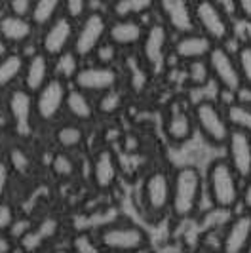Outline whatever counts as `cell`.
Instances as JSON below:
<instances>
[{
	"label": "cell",
	"mask_w": 251,
	"mask_h": 253,
	"mask_svg": "<svg viewBox=\"0 0 251 253\" xmlns=\"http://www.w3.org/2000/svg\"><path fill=\"white\" fill-rule=\"evenodd\" d=\"M17 219L19 217H17L15 208L6 198H2V202H0V232H8Z\"/></svg>",
	"instance_id": "cell-38"
},
{
	"label": "cell",
	"mask_w": 251,
	"mask_h": 253,
	"mask_svg": "<svg viewBox=\"0 0 251 253\" xmlns=\"http://www.w3.org/2000/svg\"><path fill=\"white\" fill-rule=\"evenodd\" d=\"M111 25V13L101 10H89L80 21H76V35L73 50L84 61L95 55L103 42H107V33Z\"/></svg>",
	"instance_id": "cell-4"
},
{
	"label": "cell",
	"mask_w": 251,
	"mask_h": 253,
	"mask_svg": "<svg viewBox=\"0 0 251 253\" xmlns=\"http://www.w3.org/2000/svg\"><path fill=\"white\" fill-rule=\"evenodd\" d=\"M37 33V25L31 17H21L6 12L0 17V38L8 46H23Z\"/></svg>",
	"instance_id": "cell-22"
},
{
	"label": "cell",
	"mask_w": 251,
	"mask_h": 253,
	"mask_svg": "<svg viewBox=\"0 0 251 253\" xmlns=\"http://www.w3.org/2000/svg\"><path fill=\"white\" fill-rule=\"evenodd\" d=\"M194 129H196V124H194L192 111L187 113L185 109H179V107L167 111L166 120H164V131L171 143H175V145L187 143L192 137Z\"/></svg>",
	"instance_id": "cell-24"
},
{
	"label": "cell",
	"mask_w": 251,
	"mask_h": 253,
	"mask_svg": "<svg viewBox=\"0 0 251 253\" xmlns=\"http://www.w3.org/2000/svg\"><path fill=\"white\" fill-rule=\"evenodd\" d=\"M65 114L78 124H91L97 116V107H95V97L89 95L82 89L71 86L65 101Z\"/></svg>",
	"instance_id": "cell-23"
},
{
	"label": "cell",
	"mask_w": 251,
	"mask_h": 253,
	"mask_svg": "<svg viewBox=\"0 0 251 253\" xmlns=\"http://www.w3.org/2000/svg\"><path fill=\"white\" fill-rule=\"evenodd\" d=\"M10 171H12V168L8 166L6 158H2V162H0V190H2V194H4V190H6V187H8L6 183H8Z\"/></svg>",
	"instance_id": "cell-43"
},
{
	"label": "cell",
	"mask_w": 251,
	"mask_h": 253,
	"mask_svg": "<svg viewBox=\"0 0 251 253\" xmlns=\"http://www.w3.org/2000/svg\"><path fill=\"white\" fill-rule=\"evenodd\" d=\"M208 63L211 69V78L221 89L228 93H238L244 88L242 75H240L236 53L226 48V44H217L211 53L208 55Z\"/></svg>",
	"instance_id": "cell-11"
},
{
	"label": "cell",
	"mask_w": 251,
	"mask_h": 253,
	"mask_svg": "<svg viewBox=\"0 0 251 253\" xmlns=\"http://www.w3.org/2000/svg\"><path fill=\"white\" fill-rule=\"evenodd\" d=\"M6 162L12 168L13 173H19V175H27V173L31 171V168H33V158H31V154H29L23 147H19V145L8 149Z\"/></svg>",
	"instance_id": "cell-35"
},
{
	"label": "cell",
	"mask_w": 251,
	"mask_h": 253,
	"mask_svg": "<svg viewBox=\"0 0 251 253\" xmlns=\"http://www.w3.org/2000/svg\"><path fill=\"white\" fill-rule=\"evenodd\" d=\"M156 8V0H116L109 6L111 17L118 19H139Z\"/></svg>",
	"instance_id": "cell-27"
},
{
	"label": "cell",
	"mask_w": 251,
	"mask_h": 253,
	"mask_svg": "<svg viewBox=\"0 0 251 253\" xmlns=\"http://www.w3.org/2000/svg\"><path fill=\"white\" fill-rule=\"evenodd\" d=\"M118 48L113 46L109 40L107 42H103L99 46V50L95 51V55H93V61H97V63H103V65H114L116 63V59H118Z\"/></svg>",
	"instance_id": "cell-39"
},
{
	"label": "cell",
	"mask_w": 251,
	"mask_h": 253,
	"mask_svg": "<svg viewBox=\"0 0 251 253\" xmlns=\"http://www.w3.org/2000/svg\"><path fill=\"white\" fill-rule=\"evenodd\" d=\"M187 65V82L192 88H204L209 84L211 78V69L208 59H198V61H190Z\"/></svg>",
	"instance_id": "cell-34"
},
{
	"label": "cell",
	"mask_w": 251,
	"mask_h": 253,
	"mask_svg": "<svg viewBox=\"0 0 251 253\" xmlns=\"http://www.w3.org/2000/svg\"><path fill=\"white\" fill-rule=\"evenodd\" d=\"M171 190H173L171 175L162 168L152 169L143 179V187H141V200L145 204V210L151 215H164L166 211H169Z\"/></svg>",
	"instance_id": "cell-10"
},
{
	"label": "cell",
	"mask_w": 251,
	"mask_h": 253,
	"mask_svg": "<svg viewBox=\"0 0 251 253\" xmlns=\"http://www.w3.org/2000/svg\"><path fill=\"white\" fill-rule=\"evenodd\" d=\"M76 35V21L71 19L69 15L61 13L59 17H55L50 25L42 29L40 35V48L46 55H50L51 59H57L61 53L73 48Z\"/></svg>",
	"instance_id": "cell-13"
},
{
	"label": "cell",
	"mask_w": 251,
	"mask_h": 253,
	"mask_svg": "<svg viewBox=\"0 0 251 253\" xmlns=\"http://www.w3.org/2000/svg\"><path fill=\"white\" fill-rule=\"evenodd\" d=\"M131 253H156V250L152 248L151 244H147V246H141V248H137L135 252H131Z\"/></svg>",
	"instance_id": "cell-46"
},
{
	"label": "cell",
	"mask_w": 251,
	"mask_h": 253,
	"mask_svg": "<svg viewBox=\"0 0 251 253\" xmlns=\"http://www.w3.org/2000/svg\"><path fill=\"white\" fill-rule=\"evenodd\" d=\"M219 248L223 253H250L251 250V211L242 210L223 228Z\"/></svg>",
	"instance_id": "cell-14"
},
{
	"label": "cell",
	"mask_w": 251,
	"mask_h": 253,
	"mask_svg": "<svg viewBox=\"0 0 251 253\" xmlns=\"http://www.w3.org/2000/svg\"><path fill=\"white\" fill-rule=\"evenodd\" d=\"M236 59H238L240 75H242V82L244 88L251 89V44H240V48L236 50Z\"/></svg>",
	"instance_id": "cell-36"
},
{
	"label": "cell",
	"mask_w": 251,
	"mask_h": 253,
	"mask_svg": "<svg viewBox=\"0 0 251 253\" xmlns=\"http://www.w3.org/2000/svg\"><path fill=\"white\" fill-rule=\"evenodd\" d=\"M6 95V109L10 114V122H12L13 131L21 137L29 139L35 122H37V113H35V93H31L23 86H15V88L4 91Z\"/></svg>",
	"instance_id": "cell-9"
},
{
	"label": "cell",
	"mask_w": 251,
	"mask_h": 253,
	"mask_svg": "<svg viewBox=\"0 0 251 253\" xmlns=\"http://www.w3.org/2000/svg\"><path fill=\"white\" fill-rule=\"evenodd\" d=\"M147 27L141 23V19H118L111 17V25L107 33V40L116 46L118 50H131L139 48Z\"/></svg>",
	"instance_id": "cell-18"
},
{
	"label": "cell",
	"mask_w": 251,
	"mask_h": 253,
	"mask_svg": "<svg viewBox=\"0 0 251 253\" xmlns=\"http://www.w3.org/2000/svg\"><path fill=\"white\" fill-rule=\"evenodd\" d=\"M53 139L55 145L61 149V151L75 152L78 151L84 141H86V131H84V124H78V122H65L59 124L53 131Z\"/></svg>",
	"instance_id": "cell-26"
},
{
	"label": "cell",
	"mask_w": 251,
	"mask_h": 253,
	"mask_svg": "<svg viewBox=\"0 0 251 253\" xmlns=\"http://www.w3.org/2000/svg\"><path fill=\"white\" fill-rule=\"evenodd\" d=\"M236 15L244 21H251V0H232Z\"/></svg>",
	"instance_id": "cell-41"
},
{
	"label": "cell",
	"mask_w": 251,
	"mask_h": 253,
	"mask_svg": "<svg viewBox=\"0 0 251 253\" xmlns=\"http://www.w3.org/2000/svg\"><path fill=\"white\" fill-rule=\"evenodd\" d=\"M51 76H53V59L42 50H38L27 57L21 86L29 89L31 93H37Z\"/></svg>",
	"instance_id": "cell-20"
},
{
	"label": "cell",
	"mask_w": 251,
	"mask_h": 253,
	"mask_svg": "<svg viewBox=\"0 0 251 253\" xmlns=\"http://www.w3.org/2000/svg\"><path fill=\"white\" fill-rule=\"evenodd\" d=\"M192 116L196 129L206 143L211 147H225L232 133L225 109H221L213 99H200L192 107Z\"/></svg>",
	"instance_id": "cell-3"
},
{
	"label": "cell",
	"mask_w": 251,
	"mask_h": 253,
	"mask_svg": "<svg viewBox=\"0 0 251 253\" xmlns=\"http://www.w3.org/2000/svg\"><path fill=\"white\" fill-rule=\"evenodd\" d=\"M156 8L162 15V21L175 35L196 31L194 2H190V0H156Z\"/></svg>",
	"instance_id": "cell-16"
},
{
	"label": "cell",
	"mask_w": 251,
	"mask_h": 253,
	"mask_svg": "<svg viewBox=\"0 0 251 253\" xmlns=\"http://www.w3.org/2000/svg\"><path fill=\"white\" fill-rule=\"evenodd\" d=\"M215 46L217 44L209 37H206L204 33L190 31V33L177 35V38L173 40L171 53L179 61L190 63V61H198V59H208V55L211 53Z\"/></svg>",
	"instance_id": "cell-17"
},
{
	"label": "cell",
	"mask_w": 251,
	"mask_h": 253,
	"mask_svg": "<svg viewBox=\"0 0 251 253\" xmlns=\"http://www.w3.org/2000/svg\"><path fill=\"white\" fill-rule=\"evenodd\" d=\"M89 175L97 190L107 192L114 189V185L120 179V162L113 149L103 147L93 152L91 162H89Z\"/></svg>",
	"instance_id": "cell-15"
},
{
	"label": "cell",
	"mask_w": 251,
	"mask_h": 253,
	"mask_svg": "<svg viewBox=\"0 0 251 253\" xmlns=\"http://www.w3.org/2000/svg\"><path fill=\"white\" fill-rule=\"evenodd\" d=\"M171 181H173V190H171L169 213L177 221H188L200 210L206 177L196 166H181L173 171Z\"/></svg>",
	"instance_id": "cell-2"
},
{
	"label": "cell",
	"mask_w": 251,
	"mask_h": 253,
	"mask_svg": "<svg viewBox=\"0 0 251 253\" xmlns=\"http://www.w3.org/2000/svg\"><path fill=\"white\" fill-rule=\"evenodd\" d=\"M101 2H103V4H107V6H111V4H114L116 0H101Z\"/></svg>",
	"instance_id": "cell-47"
},
{
	"label": "cell",
	"mask_w": 251,
	"mask_h": 253,
	"mask_svg": "<svg viewBox=\"0 0 251 253\" xmlns=\"http://www.w3.org/2000/svg\"><path fill=\"white\" fill-rule=\"evenodd\" d=\"M61 232V223L57 217H44L38 223L33 225V228L19 240V248H23L25 253H42L40 250L48 246Z\"/></svg>",
	"instance_id": "cell-21"
},
{
	"label": "cell",
	"mask_w": 251,
	"mask_h": 253,
	"mask_svg": "<svg viewBox=\"0 0 251 253\" xmlns=\"http://www.w3.org/2000/svg\"><path fill=\"white\" fill-rule=\"evenodd\" d=\"M244 179L228 164L226 158H215L206 169V189L208 198L215 210L230 211L242 202Z\"/></svg>",
	"instance_id": "cell-1"
},
{
	"label": "cell",
	"mask_w": 251,
	"mask_h": 253,
	"mask_svg": "<svg viewBox=\"0 0 251 253\" xmlns=\"http://www.w3.org/2000/svg\"><path fill=\"white\" fill-rule=\"evenodd\" d=\"M69 246L75 253H109L91 230H78L71 236Z\"/></svg>",
	"instance_id": "cell-33"
},
{
	"label": "cell",
	"mask_w": 251,
	"mask_h": 253,
	"mask_svg": "<svg viewBox=\"0 0 251 253\" xmlns=\"http://www.w3.org/2000/svg\"><path fill=\"white\" fill-rule=\"evenodd\" d=\"M120 84V73L114 65H103V63H88L82 65L80 71L76 73L75 80L71 82V86L86 91L89 95L97 97L101 93L116 88Z\"/></svg>",
	"instance_id": "cell-12"
},
{
	"label": "cell",
	"mask_w": 251,
	"mask_h": 253,
	"mask_svg": "<svg viewBox=\"0 0 251 253\" xmlns=\"http://www.w3.org/2000/svg\"><path fill=\"white\" fill-rule=\"evenodd\" d=\"M71 84L59 76H51L50 80L35 93V113L38 124H53L65 113V101Z\"/></svg>",
	"instance_id": "cell-7"
},
{
	"label": "cell",
	"mask_w": 251,
	"mask_h": 253,
	"mask_svg": "<svg viewBox=\"0 0 251 253\" xmlns=\"http://www.w3.org/2000/svg\"><path fill=\"white\" fill-rule=\"evenodd\" d=\"M63 13V0H35L31 19L37 29H44L50 25L55 17Z\"/></svg>",
	"instance_id": "cell-28"
},
{
	"label": "cell",
	"mask_w": 251,
	"mask_h": 253,
	"mask_svg": "<svg viewBox=\"0 0 251 253\" xmlns=\"http://www.w3.org/2000/svg\"><path fill=\"white\" fill-rule=\"evenodd\" d=\"M27 57L19 51H8L0 59V89L8 91L15 82H21Z\"/></svg>",
	"instance_id": "cell-25"
},
{
	"label": "cell",
	"mask_w": 251,
	"mask_h": 253,
	"mask_svg": "<svg viewBox=\"0 0 251 253\" xmlns=\"http://www.w3.org/2000/svg\"><path fill=\"white\" fill-rule=\"evenodd\" d=\"M50 169H51V173H53L57 179L71 181V179H75L76 173H78V164H76L73 152L61 151V149H59V151L51 156Z\"/></svg>",
	"instance_id": "cell-29"
},
{
	"label": "cell",
	"mask_w": 251,
	"mask_h": 253,
	"mask_svg": "<svg viewBox=\"0 0 251 253\" xmlns=\"http://www.w3.org/2000/svg\"><path fill=\"white\" fill-rule=\"evenodd\" d=\"M35 0H8V12L21 17H31Z\"/></svg>",
	"instance_id": "cell-40"
},
{
	"label": "cell",
	"mask_w": 251,
	"mask_h": 253,
	"mask_svg": "<svg viewBox=\"0 0 251 253\" xmlns=\"http://www.w3.org/2000/svg\"><path fill=\"white\" fill-rule=\"evenodd\" d=\"M192 253H223L221 248H213V246H198Z\"/></svg>",
	"instance_id": "cell-44"
},
{
	"label": "cell",
	"mask_w": 251,
	"mask_h": 253,
	"mask_svg": "<svg viewBox=\"0 0 251 253\" xmlns=\"http://www.w3.org/2000/svg\"><path fill=\"white\" fill-rule=\"evenodd\" d=\"M226 116L232 129H240L251 133V103L250 101H232L226 105Z\"/></svg>",
	"instance_id": "cell-31"
},
{
	"label": "cell",
	"mask_w": 251,
	"mask_h": 253,
	"mask_svg": "<svg viewBox=\"0 0 251 253\" xmlns=\"http://www.w3.org/2000/svg\"><path fill=\"white\" fill-rule=\"evenodd\" d=\"M95 234L109 253H131L141 246L149 244L147 230L133 221L107 223Z\"/></svg>",
	"instance_id": "cell-5"
},
{
	"label": "cell",
	"mask_w": 251,
	"mask_h": 253,
	"mask_svg": "<svg viewBox=\"0 0 251 253\" xmlns=\"http://www.w3.org/2000/svg\"><path fill=\"white\" fill-rule=\"evenodd\" d=\"M89 12V0H63V13L80 21Z\"/></svg>",
	"instance_id": "cell-37"
},
{
	"label": "cell",
	"mask_w": 251,
	"mask_h": 253,
	"mask_svg": "<svg viewBox=\"0 0 251 253\" xmlns=\"http://www.w3.org/2000/svg\"><path fill=\"white\" fill-rule=\"evenodd\" d=\"M171 29L166 25L164 21H154L147 27L143 42L139 46L141 59L151 71H162L167 55L171 53L173 40H171Z\"/></svg>",
	"instance_id": "cell-8"
},
{
	"label": "cell",
	"mask_w": 251,
	"mask_h": 253,
	"mask_svg": "<svg viewBox=\"0 0 251 253\" xmlns=\"http://www.w3.org/2000/svg\"><path fill=\"white\" fill-rule=\"evenodd\" d=\"M50 253H75L71 250V246H55Z\"/></svg>",
	"instance_id": "cell-45"
},
{
	"label": "cell",
	"mask_w": 251,
	"mask_h": 253,
	"mask_svg": "<svg viewBox=\"0 0 251 253\" xmlns=\"http://www.w3.org/2000/svg\"><path fill=\"white\" fill-rule=\"evenodd\" d=\"M226 160L240 173V177L246 179L251 175V133L232 129L230 137L225 145Z\"/></svg>",
	"instance_id": "cell-19"
},
{
	"label": "cell",
	"mask_w": 251,
	"mask_h": 253,
	"mask_svg": "<svg viewBox=\"0 0 251 253\" xmlns=\"http://www.w3.org/2000/svg\"><path fill=\"white\" fill-rule=\"evenodd\" d=\"M124 105H126V93L118 86L95 97L97 114H101V116H116V114L124 109Z\"/></svg>",
	"instance_id": "cell-30"
},
{
	"label": "cell",
	"mask_w": 251,
	"mask_h": 253,
	"mask_svg": "<svg viewBox=\"0 0 251 253\" xmlns=\"http://www.w3.org/2000/svg\"><path fill=\"white\" fill-rule=\"evenodd\" d=\"M242 208L251 211V175L244 179V187H242Z\"/></svg>",
	"instance_id": "cell-42"
},
{
	"label": "cell",
	"mask_w": 251,
	"mask_h": 253,
	"mask_svg": "<svg viewBox=\"0 0 251 253\" xmlns=\"http://www.w3.org/2000/svg\"><path fill=\"white\" fill-rule=\"evenodd\" d=\"M80 67H82V59L71 48V50H67L65 53H61L57 59H53V75L59 76L65 82L71 84L75 80L76 73L80 71Z\"/></svg>",
	"instance_id": "cell-32"
},
{
	"label": "cell",
	"mask_w": 251,
	"mask_h": 253,
	"mask_svg": "<svg viewBox=\"0 0 251 253\" xmlns=\"http://www.w3.org/2000/svg\"><path fill=\"white\" fill-rule=\"evenodd\" d=\"M194 23L215 44H226L232 37L230 17L217 0H194Z\"/></svg>",
	"instance_id": "cell-6"
}]
</instances>
